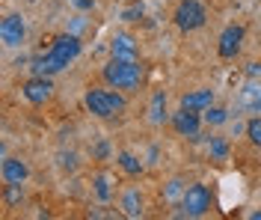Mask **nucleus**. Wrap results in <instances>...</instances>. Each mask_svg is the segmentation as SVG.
Returning <instances> with one entry per match:
<instances>
[{
	"mask_svg": "<svg viewBox=\"0 0 261 220\" xmlns=\"http://www.w3.org/2000/svg\"><path fill=\"white\" fill-rule=\"evenodd\" d=\"M77 54H81V39L74 33H63L54 39V45L48 48V54L36 63V75H57V71H63L71 60H77Z\"/></svg>",
	"mask_w": 261,
	"mask_h": 220,
	"instance_id": "nucleus-1",
	"label": "nucleus"
},
{
	"mask_svg": "<svg viewBox=\"0 0 261 220\" xmlns=\"http://www.w3.org/2000/svg\"><path fill=\"white\" fill-rule=\"evenodd\" d=\"M104 81L116 89H125V92H134V89H140L143 84V66H140V60H110L107 66H104Z\"/></svg>",
	"mask_w": 261,
	"mask_h": 220,
	"instance_id": "nucleus-2",
	"label": "nucleus"
},
{
	"mask_svg": "<svg viewBox=\"0 0 261 220\" xmlns=\"http://www.w3.org/2000/svg\"><path fill=\"white\" fill-rule=\"evenodd\" d=\"M83 104H86V110L89 113H95L98 119H110V116H119L128 102H125V95H119L113 89H89L86 95H83Z\"/></svg>",
	"mask_w": 261,
	"mask_h": 220,
	"instance_id": "nucleus-3",
	"label": "nucleus"
},
{
	"mask_svg": "<svg viewBox=\"0 0 261 220\" xmlns=\"http://www.w3.org/2000/svg\"><path fill=\"white\" fill-rule=\"evenodd\" d=\"M175 27L184 30V33H190V30H199L202 24H205V6L199 3V0H181L178 6H175Z\"/></svg>",
	"mask_w": 261,
	"mask_h": 220,
	"instance_id": "nucleus-4",
	"label": "nucleus"
},
{
	"mask_svg": "<svg viewBox=\"0 0 261 220\" xmlns=\"http://www.w3.org/2000/svg\"><path fill=\"white\" fill-rule=\"evenodd\" d=\"M181 208H184V214H190V217L208 214V208H211V190L205 185H190L184 190V197H181Z\"/></svg>",
	"mask_w": 261,
	"mask_h": 220,
	"instance_id": "nucleus-5",
	"label": "nucleus"
},
{
	"mask_svg": "<svg viewBox=\"0 0 261 220\" xmlns=\"http://www.w3.org/2000/svg\"><path fill=\"white\" fill-rule=\"evenodd\" d=\"M21 95L30 104H45L54 95V84H50L48 75H36V78H30L27 84L21 86Z\"/></svg>",
	"mask_w": 261,
	"mask_h": 220,
	"instance_id": "nucleus-6",
	"label": "nucleus"
},
{
	"mask_svg": "<svg viewBox=\"0 0 261 220\" xmlns=\"http://www.w3.org/2000/svg\"><path fill=\"white\" fill-rule=\"evenodd\" d=\"M27 36V27H24V18L21 15H6L3 24H0V39L6 48H18Z\"/></svg>",
	"mask_w": 261,
	"mask_h": 220,
	"instance_id": "nucleus-7",
	"label": "nucleus"
},
{
	"mask_svg": "<svg viewBox=\"0 0 261 220\" xmlns=\"http://www.w3.org/2000/svg\"><path fill=\"white\" fill-rule=\"evenodd\" d=\"M241 42H244V27L241 24H228L226 30L220 33V45H217V51L223 60H231L234 54L241 51Z\"/></svg>",
	"mask_w": 261,
	"mask_h": 220,
	"instance_id": "nucleus-8",
	"label": "nucleus"
},
{
	"mask_svg": "<svg viewBox=\"0 0 261 220\" xmlns=\"http://www.w3.org/2000/svg\"><path fill=\"white\" fill-rule=\"evenodd\" d=\"M199 122H202V119H199V110H184V107H181L178 113H172V128H175V131H178L181 137H199Z\"/></svg>",
	"mask_w": 261,
	"mask_h": 220,
	"instance_id": "nucleus-9",
	"label": "nucleus"
},
{
	"mask_svg": "<svg viewBox=\"0 0 261 220\" xmlns=\"http://www.w3.org/2000/svg\"><path fill=\"white\" fill-rule=\"evenodd\" d=\"M110 54H113L116 60H140V48H137L134 36H128V33H116L113 36Z\"/></svg>",
	"mask_w": 261,
	"mask_h": 220,
	"instance_id": "nucleus-10",
	"label": "nucleus"
},
{
	"mask_svg": "<svg viewBox=\"0 0 261 220\" xmlns=\"http://www.w3.org/2000/svg\"><path fill=\"white\" fill-rule=\"evenodd\" d=\"M0 173H3V182H6V185H24V182H27V176H30L27 164H24V161H18V158H6Z\"/></svg>",
	"mask_w": 261,
	"mask_h": 220,
	"instance_id": "nucleus-11",
	"label": "nucleus"
},
{
	"mask_svg": "<svg viewBox=\"0 0 261 220\" xmlns=\"http://www.w3.org/2000/svg\"><path fill=\"white\" fill-rule=\"evenodd\" d=\"M214 104V89H193L181 95V107L184 110H208Z\"/></svg>",
	"mask_w": 261,
	"mask_h": 220,
	"instance_id": "nucleus-12",
	"label": "nucleus"
},
{
	"mask_svg": "<svg viewBox=\"0 0 261 220\" xmlns=\"http://www.w3.org/2000/svg\"><path fill=\"white\" fill-rule=\"evenodd\" d=\"M238 102H241V107H244L246 113H261V84L249 81V84L241 89Z\"/></svg>",
	"mask_w": 261,
	"mask_h": 220,
	"instance_id": "nucleus-13",
	"label": "nucleus"
},
{
	"mask_svg": "<svg viewBox=\"0 0 261 220\" xmlns=\"http://www.w3.org/2000/svg\"><path fill=\"white\" fill-rule=\"evenodd\" d=\"M119 208L125 211V217H143V197H140V190L137 187H128L125 193H122V203H119Z\"/></svg>",
	"mask_w": 261,
	"mask_h": 220,
	"instance_id": "nucleus-14",
	"label": "nucleus"
},
{
	"mask_svg": "<svg viewBox=\"0 0 261 220\" xmlns=\"http://www.w3.org/2000/svg\"><path fill=\"white\" fill-rule=\"evenodd\" d=\"M148 119H151L154 125L166 122V95H163V92H158V95L151 99V107H148Z\"/></svg>",
	"mask_w": 261,
	"mask_h": 220,
	"instance_id": "nucleus-15",
	"label": "nucleus"
},
{
	"mask_svg": "<svg viewBox=\"0 0 261 220\" xmlns=\"http://www.w3.org/2000/svg\"><path fill=\"white\" fill-rule=\"evenodd\" d=\"M116 161H119V167L125 169L128 176H140V173H143V164H140V161H137L130 152H119V158H116Z\"/></svg>",
	"mask_w": 261,
	"mask_h": 220,
	"instance_id": "nucleus-16",
	"label": "nucleus"
},
{
	"mask_svg": "<svg viewBox=\"0 0 261 220\" xmlns=\"http://www.w3.org/2000/svg\"><path fill=\"white\" fill-rule=\"evenodd\" d=\"M246 140H249L252 146H258V149H261V116H258V113L246 122Z\"/></svg>",
	"mask_w": 261,
	"mask_h": 220,
	"instance_id": "nucleus-17",
	"label": "nucleus"
},
{
	"mask_svg": "<svg viewBox=\"0 0 261 220\" xmlns=\"http://www.w3.org/2000/svg\"><path fill=\"white\" fill-rule=\"evenodd\" d=\"M202 119H205L208 125H226V122H228V110H223V107H214V104H211V107L202 113Z\"/></svg>",
	"mask_w": 261,
	"mask_h": 220,
	"instance_id": "nucleus-18",
	"label": "nucleus"
},
{
	"mask_svg": "<svg viewBox=\"0 0 261 220\" xmlns=\"http://www.w3.org/2000/svg\"><path fill=\"white\" fill-rule=\"evenodd\" d=\"M228 155V146L223 137H211V158H217V161H226Z\"/></svg>",
	"mask_w": 261,
	"mask_h": 220,
	"instance_id": "nucleus-19",
	"label": "nucleus"
},
{
	"mask_svg": "<svg viewBox=\"0 0 261 220\" xmlns=\"http://www.w3.org/2000/svg\"><path fill=\"white\" fill-rule=\"evenodd\" d=\"M95 197L101 203L110 200V185H107V176H95Z\"/></svg>",
	"mask_w": 261,
	"mask_h": 220,
	"instance_id": "nucleus-20",
	"label": "nucleus"
},
{
	"mask_svg": "<svg viewBox=\"0 0 261 220\" xmlns=\"http://www.w3.org/2000/svg\"><path fill=\"white\" fill-rule=\"evenodd\" d=\"M24 200V190H21V185H6V203L15 205Z\"/></svg>",
	"mask_w": 261,
	"mask_h": 220,
	"instance_id": "nucleus-21",
	"label": "nucleus"
},
{
	"mask_svg": "<svg viewBox=\"0 0 261 220\" xmlns=\"http://www.w3.org/2000/svg\"><path fill=\"white\" fill-rule=\"evenodd\" d=\"M125 21H137V18H143V6H128L125 12H122Z\"/></svg>",
	"mask_w": 261,
	"mask_h": 220,
	"instance_id": "nucleus-22",
	"label": "nucleus"
},
{
	"mask_svg": "<svg viewBox=\"0 0 261 220\" xmlns=\"http://www.w3.org/2000/svg\"><path fill=\"white\" fill-rule=\"evenodd\" d=\"M68 3H71L77 12H89V9L95 6V0H68Z\"/></svg>",
	"mask_w": 261,
	"mask_h": 220,
	"instance_id": "nucleus-23",
	"label": "nucleus"
},
{
	"mask_svg": "<svg viewBox=\"0 0 261 220\" xmlns=\"http://www.w3.org/2000/svg\"><path fill=\"white\" fill-rule=\"evenodd\" d=\"M181 193V182H169V187H166V200H175Z\"/></svg>",
	"mask_w": 261,
	"mask_h": 220,
	"instance_id": "nucleus-24",
	"label": "nucleus"
},
{
	"mask_svg": "<svg viewBox=\"0 0 261 220\" xmlns=\"http://www.w3.org/2000/svg\"><path fill=\"white\" fill-rule=\"evenodd\" d=\"M246 75H249V78H261V63H249V66H246Z\"/></svg>",
	"mask_w": 261,
	"mask_h": 220,
	"instance_id": "nucleus-25",
	"label": "nucleus"
},
{
	"mask_svg": "<svg viewBox=\"0 0 261 220\" xmlns=\"http://www.w3.org/2000/svg\"><path fill=\"white\" fill-rule=\"evenodd\" d=\"M107 152H110V146H107V143H98V146H95V158H107Z\"/></svg>",
	"mask_w": 261,
	"mask_h": 220,
	"instance_id": "nucleus-26",
	"label": "nucleus"
},
{
	"mask_svg": "<svg viewBox=\"0 0 261 220\" xmlns=\"http://www.w3.org/2000/svg\"><path fill=\"white\" fill-rule=\"evenodd\" d=\"M63 167L65 169H74V155H71V152H68V158L63 155Z\"/></svg>",
	"mask_w": 261,
	"mask_h": 220,
	"instance_id": "nucleus-27",
	"label": "nucleus"
}]
</instances>
